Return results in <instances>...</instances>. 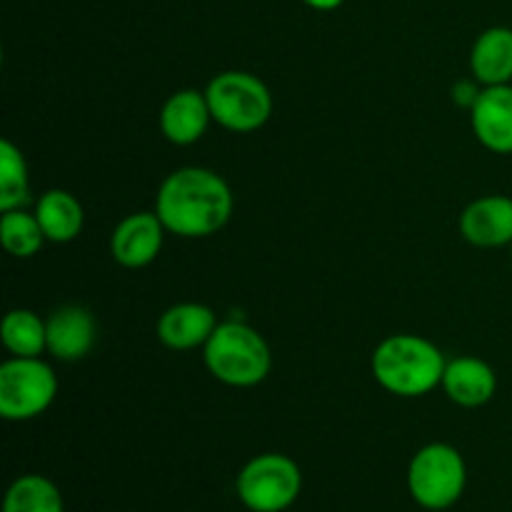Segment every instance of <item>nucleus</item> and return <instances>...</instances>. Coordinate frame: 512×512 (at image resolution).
Returning <instances> with one entry per match:
<instances>
[{
    "label": "nucleus",
    "mask_w": 512,
    "mask_h": 512,
    "mask_svg": "<svg viewBox=\"0 0 512 512\" xmlns=\"http://www.w3.org/2000/svg\"><path fill=\"white\" fill-rule=\"evenodd\" d=\"M155 213L168 233L180 238H210L228 225L233 193L213 170L180 168L160 185Z\"/></svg>",
    "instance_id": "f257e3e1"
},
{
    "label": "nucleus",
    "mask_w": 512,
    "mask_h": 512,
    "mask_svg": "<svg viewBox=\"0 0 512 512\" xmlns=\"http://www.w3.org/2000/svg\"><path fill=\"white\" fill-rule=\"evenodd\" d=\"M373 378L380 388L400 398H420L443 385L445 355L420 335H390L373 353Z\"/></svg>",
    "instance_id": "f03ea898"
},
{
    "label": "nucleus",
    "mask_w": 512,
    "mask_h": 512,
    "mask_svg": "<svg viewBox=\"0 0 512 512\" xmlns=\"http://www.w3.org/2000/svg\"><path fill=\"white\" fill-rule=\"evenodd\" d=\"M203 358L210 375L230 388L260 385L273 365L263 335L238 320L218 323L208 343L203 345Z\"/></svg>",
    "instance_id": "7ed1b4c3"
},
{
    "label": "nucleus",
    "mask_w": 512,
    "mask_h": 512,
    "mask_svg": "<svg viewBox=\"0 0 512 512\" xmlns=\"http://www.w3.org/2000/svg\"><path fill=\"white\" fill-rule=\"evenodd\" d=\"M210 115L233 133H253L263 128L273 113V95L268 85L245 70L218 73L205 88Z\"/></svg>",
    "instance_id": "20e7f679"
},
{
    "label": "nucleus",
    "mask_w": 512,
    "mask_h": 512,
    "mask_svg": "<svg viewBox=\"0 0 512 512\" xmlns=\"http://www.w3.org/2000/svg\"><path fill=\"white\" fill-rule=\"evenodd\" d=\"M468 485V465L458 448L430 443L413 455L408 468L410 498L425 510H448L463 498Z\"/></svg>",
    "instance_id": "39448f33"
},
{
    "label": "nucleus",
    "mask_w": 512,
    "mask_h": 512,
    "mask_svg": "<svg viewBox=\"0 0 512 512\" xmlns=\"http://www.w3.org/2000/svg\"><path fill=\"white\" fill-rule=\"evenodd\" d=\"M303 490V473L288 455L263 453L243 465L235 483L238 500L250 512H285Z\"/></svg>",
    "instance_id": "423d86ee"
},
{
    "label": "nucleus",
    "mask_w": 512,
    "mask_h": 512,
    "mask_svg": "<svg viewBox=\"0 0 512 512\" xmlns=\"http://www.w3.org/2000/svg\"><path fill=\"white\" fill-rule=\"evenodd\" d=\"M58 378L40 358H13L0 365V415L13 423L33 420L53 405Z\"/></svg>",
    "instance_id": "0eeeda50"
},
{
    "label": "nucleus",
    "mask_w": 512,
    "mask_h": 512,
    "mask_svg": "<svg viewBox=\"0 0 512 512\" xmlns=\"http://www.w3.org/2000/svg\"><path fill=\"white\" fill-rule=\"evenodd\" d=\"M165 225L160 223L158 213H133L120 220L110 238V255L123 268H145L153 263L163 250Z\"/></svg>",
    "instance_id": "6e6552de"
},
{
    "label": "nucleus",
    "mask_w": 512,
    "mask_h": 512,
    "mask_svg": "<svg viewBox=\"0 0 512 512\" xmlns=\"http://www.w3.org/2000/svg\"><path fill=\"white\" fill-rule=\"evenodd\" d=\"M470 125L490 153H512V85H488L470 105Z\"/></svg>",
    "instance_id": "1a4fd4ad"
},
{
    "label": "nucleus",
    "mask_w": 512,
    "mask_h": 512,
    "mask_svg": "<svg viewBox=\"0 0 512 512\" xmlns=\"http://www.w3.org/2000/svg\"><path fill=\"white\" fill-rule=\"evenodd\" d=\"M460 233L475 248L512 245V198L485 195L473 200L460 215Z\"/></svg>",
    "instance_id": "9d476101"
},
{
    "label": "nucleus",
    "mask_w": 512,
    "mask_h": 512,
    "mask_svg": "<svg viewBox=\"0 0 512 512\" xmlns=\"http://www.w3.org/2000/svg\"><path fill=\"white\" fill-rule=\"evenodd\" d=\"M48 353L63 363L85 358L95 345V318L88 308L63 305L48 320Z\"/></svg>",
    "instance_id": "9b49d317"
},
{
    "label": "nucleus",
    "mask_w": 512,
    "mask_h": 512,
    "mask_svg": "<svg viewBox=\"0 0 512 512\" xmlns=\"http://www.w3.org/2000/svg\"><path fill=\"white\" fill-rule=\"evenodd\" d=\"M213 120L210 115L208 98L205 90L185 88L170 95L160 108V130L173 145H193L208 130V123Z\"/></svg>",
    "instance_id": "f8f14e48"
},
{
    "label": "nucleus",
    "mask_w": 512,
    "mask_h": 512,
    "mask_svg": "<svg viewBox=\"0 0 512 512\" xmlns=\"http://www.w3.org/2000/svg\"><path fill=\"white\" fill-rule=\"evenodd\" d=\"M215 328L218 320L208 305L178 303L160 315L158 340L170 350L203 348Z\"/></svg>",
    "instance_id": "ddd939ff"
},
{
    "label": "nucleus",
    "mask_w": 512,
    "mask_h": 512,
    "mask_svg": "<svg viewBox=\"0 0 512 512\" xmlns=\"http://www.w3.org/2000/svg\"><path fill=\"white\" fill-rule=\"evenodd\" d=\"M443 390L460 408H480L498 390V375L480 358H455L445 365Z\"/></svg>",
    "instance_id": "4468645a"
},
{
    "label": "nucleus",
    "mask_w": 512,
    "mask_h": 512,
    "mask_svg": "<svg viewBox=\"0 0 512 512\" xmlns=\"http://www.w3.org/2000/svg\"><path fill=\"white\" fill-rule=\"evenodd\" d=\"M470 70L480 85H510L512 80V28L493 25L483 30L470 50Z\"/></svg>",
    "instance_id": "2eb2a0df"
},
{
    "label": "nucleus",
    "mask_w": 512,
    "mask_h": 512,
    "mask_svg": "<svg viewBox=\"0 0 512 512\" xmlns=\"http://www.w3.org/2000/svg\"><path fill=\"white\" fill-rule=\"evenodd\" d=\"M35 218H38L40 228H43L45 238L50 243H70L80 235L85 223V213L80 200L68 190L53 188L48 193L40 195L35 203Z\"/></svg>",
    "instance_id": "dca6fc26"
},
{
    "label": "nucleus",
    "mask_w": 512,
    "mask_h": 512,
    "mask_svg": "<svg viewBox=\"0 0 512 512\" xmlns=\"http://www.w3.org/2000/svg\"><path fill=\"white\" fill-rule=\"evenodd\" d=\"M0 338L15 358H40V353L48 350V325L33 310H10L3 318Z\"/></svg>",
    "instance_id": "f3484780"
},
{
    "label": "nucleus",
    "mask_w": 512,
    "mask_h": 512,
    "mask_svg": "<svg viewBox=\"0 0 512 512\" xmlns=\"http://www.w3.org/2000/svg\"><path fill=\"white\" fill-rule=\"evenodd\" d=\"M3 512H65L58 485L45 475H20L5 493Z\"/></svg>",
    "instance_id": "a211bd4d"
},
{
    "label": "nucleus",
    "mask_w": 512,
    "mask_h": 512,
    "mask_svg": "<svg viewBox=\"0 0 512 512\" xmlns=\"http://www.w3.org/2000/svg\"><path fill=\"white\" fill-rule=\"evenodd\" d=\"M45 233L40 228L35 213H25L23 208L5 210L0 218V243H3L5 253L13 258H33L45 243Z\"/></svg>",
    "instance_id": "6ab92c4d"
},
{
    "label": "nucleus",
    "mask_w": 512,
    "mask_h": 512,
    "mask_svg": "<svg viewBox=\"0 0 512 512\" xmlns=\"http://www.w3.org/2000/svg\"><path fill=\"white\" fill-rule=\"evenodd\" d=\"M30 200V175L20 148L10 140L0 143V210L23 208Z\"/></svg>",
    "instance_id": "aec40b11"
},
{
    "label": "nucleus",
    "mask_w": 512,
    "mask_h": 512,
    "mask_svg": "<svg viewBox=\"0 0 512 512\" xmlns=\"http://www.w3.org/2000/svg\"><path fill=\"white\" fill-rule=\"evenodd\" d=\"M305 5H310L313 10H335L345 3V0H303Z\"/></svg>",
    "instance_id": "412c9836"
}]
</instances>
